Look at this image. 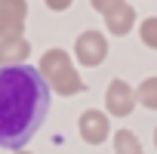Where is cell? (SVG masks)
<instances>
[{
    "mask_svg": "<svg viewBox=\"0 0 157 154\" xmlns=\"http://www.w3.org/2000/svg\"><path fill=\"white\" fill-rule=\"evenodd\" d=\"M49 87L34 65L0 68V148L22 151L49 114Z\"/></svg>",
    "mask_w": 157,
    "mask_h": 154,
    "instance_id": "6da1fadb",
    "label": "cell"
},
{
    "mask_svg": "<svg viewBox=\"0 0 157 154\" xmlns=\"http://www.w3.org/2000/svg\"><path fill=\"white\" fill-rule=\"evenodd\" d=\"M40 77L46 80L49 90H56L59 96H77V93H83V80H80V74H77L71 56L59 46L46 49L40 56Z\"/></svg>",
    "mask_w": 157,
    "mask_h": 154,
    "instance_id": "7a4b0ae2",
    "label": "cell"
},
{
    "mask_svg": "<svg viewBox=\"0 0 157 154\" xmlns=\"http://www.w3.org/2000/svg\"><path fill=\"white\" fill-rule=\"evenodd\" d=\"M74 56H77V62L86 65V68L102 65L105 56H108V40H105V34H102V31H93V28L83 31L80 37H77V43H74Z\"/></svg>",
    "mask_w": 157,
    "mask_h": 154,
    "instance_id": "3957f363",
    "label": "cell"
},
{
    "mask_svg": "<svg viewBox=\"0 0 157 154\" xmlns=\"http://www.w3.org/2000/svg\"><path fill=\"white\" fill-rule=\"evenodd\" d=\"M28 19V0H0V40L22 37Z\"/></svg>",
    "mask_w": 157,
    "mask_h": 154,
    "instance_id": "277c9868",
    "label": "cell"
},
{
    "mask_svg": "<svg viewBox=\"0 0 157 154\" xmlns=\"http://www.w3.org/2000/svg\"><path fill=\"white\" fill-rule=\"evenodd\" d=\"M132 108H136V90L126 80L114 77L105 90V111L114 117H126V114H132Z\"/></svg>",
    "mask_w": 157,
    "mask_h": 154,
    "instance_id": "5b68a950",
    "label": "cell"
},
{
    "mask_svg": "<svg viewBox=\"0 0 157 154\" xmlns=\"http://www.w3.org/2000/svg\"><path fill=\"white\" fill-rule=\"evenodd\" d=\"M77 129H80V139L86 145H102L108 136H111V123H108V114L105 111H96V108H86L77 120Z\"/></svg>",
    "mask_w": 157,
    "mask_h": 154,
    "instance_id": "8992f818",
    "label": "cell"
},
{
    "mask_svg": "<svg viewBox=\"0 0 157 154\" xmlns=\"http://www.w3.org/2000/svg\"><path fill=\"white\" fill-rule=\"evenodd\" d=\"M31 56V43L25 37H10V40H0V68H16L25 65Z\"/></svg>",
    "mask_w": 157,
    "mask_h": 154,
    "instance_id": "52a82bcc",
    "label": "cell"
},
{
    "mask_svg": "<svg viewBox=\"0 0 157 154\" xmlns=\"http://www.w3.org/2000/svg\"><path fill=\"white\" fill-rule=\"evenodd\" d=\"M132 25H136V10H132L129 3H123L120 10H114V13H108V16H105V28H108L114 37L129 34V31H132Z\"/></svg>",
    "mask_w": 157,
    "mask_h": 154,
    "instance_id": "ba28073f",
    "label": "cell"
},
{
    "mask_svg": "<svg viewBox=\"0 0 157 154\" xmlns=\"http://www.w3.org/2000/svg\"><path fill=\"white\" fill-rule=\"evenodd\" d=\"M114 154H145L142 142L132 129H117L114 133Z\"/></svg>",
    "mask_w": 157,
    "mask_h": 154,
    "instance_id": "9c48e42d",
    "label": "cell"
},
{
    "mask_svg": "<svg viewBox=\"0 0 157 154\" xmlns=\"http://www.w3.org/2000/svg\"><path fill=\"white\" fill-rule=\"evenodd\" d=\"M136 102L145 105V108H151V111H157V77H145V80L139 83Z\"/></svg>",
    "mask_w": 157,
    "mask_h": 154,
    "instance_id": "30bf717a",
    "label": "cell"
},
{
    "mask_svg": "<svg viewBox=\"0 0 157 154\" xmlns=\"http://www.w3.org/2000/svg\"><path fill=\"white\" fill-rule=\"evenodd\" d=\"M139 37L148 49H157V16H151V19H145L139 25Z\"/></svg>",
    "mask_w": 157,
    "mask_h": 154,
    "instance_id": "8fae6325",
    "label": "cell"
},
{
    "mask_svg": "<svg viewBox=\"0 0 157 154\" xmlns=\"http://www.w3.org/2000/svg\"><path fill=\"white\" fill-rule=\"evenodd\" d=\"M93 3V10L96 13H102V16H108V13H114V10H120L126 0H90Z\"/></svg>",
    "mask_w": 157,
    "mask_h": 154,
    "instance_id": "7c38bea8",
    "label": "cell"
},
{
    "mask_svg": "<svg viewBox=\"0 0 157 154\" xmlns=\"http://www.w3.org/2000/svg\"><path fill=\"white\" fill-rule=\"evenodd\" d=\"M43 3H46L49 10H56V13H65V10L74 3V0H43Z\"/></svg>",
    "mask_w": 157,
    "mask_h": 154,
    "instance_id": "4fadbf2b",
    "label": "cell"
},
{
    "mask_svg": "<svg viewBox=\"0 0 157 154\" xmlns=\"http://www.w3.org/2000/svg\"><path fill=\"white\" fill-rule=\"evenodd\" d=\"M154 145H157V129H154Z\"/></svg>",
    "mask_w": 157,
    "mask_h": 154,
    "instance_id": "5bb4252c",
    "label": "cell"
},
{
    "mask_svg": "<svg viewBox=\"0 0 157 154\" xmlns=\"http://www.w3.org/2000/svg\"><path fill=\"white\" fill-rule=\"evenodd\" d=\"M16 154H28V151H16Z\"/></svg>",
    "mask_w": 157,
    "mask_h": 154,
    "instance_id": "9a60e30c",
    "label": "cell"
}]
</instances>
